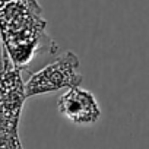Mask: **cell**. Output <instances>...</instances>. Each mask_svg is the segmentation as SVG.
<instances>
[{
	"label": "cell",
	"mask_w": 149,
	"mask_h": 149,
	"mask_svg": "<svg viewBox=\"0 0 149 149\" xmlns=\"http://www.w3.org/2000/svg\"><path fill=\"white\" fill-rule=\"evenodd\" d=\"M81 61L73 51H64L54 61L35 72L25 84L26 98L40 94L56 92L61 88L81 86L82 74L79 73Z\"/></svg>",
	"instance_id": "6da1fadb"
},
{
	"label": "cell",
	"mask_w": 149,
	"mask_h": 149,
	"mask_svg": "<svg viewBox=\"0 0 149 149\" xmlns=\"http://www.w3.org/2000/svg\"><path fill=\"white\" fill-rule=\"evenodd\" d=\"M57 110L74 124H94L101 117V108L95 95L81 86L69 88L58 100Z\"/></svg>",
	"instance_id": "7a4b0ae2"
}]
</instances>
